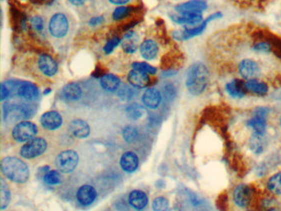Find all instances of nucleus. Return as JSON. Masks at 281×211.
Returning a JSON list of instances; mask_svg holds the SVG:
<instances>
[{"label":"nucleus","instance_id":"16","mask_svg":"<svg viewBox=\"0 0 281 211\" xmlns=\"http://www.w3.org/2000/svg\"><path fill=\"white\" fill-rule=\"evenodd\" d=\"M98 193L92 186L82 185L77 192L78 202L80 204L88 206L96 200Z\"/></svg>","mask_w":281,"mask_h":211},{"label":"nucleus","instance_id":"19","mask_svg":"<svg viewBox=\"0 0 281 211\" xmlns=\"http://www.w3.org/2000/svg\"><path fill=\"white\" fill-rule=\"evenodd\" d=\"M138 158L136 152L132 151H127L122 154L120 160V165L122 168L126 172L132 174L138 168Z\"/></svg>","mask_w":281,"mask_h":211},{"label":"nucleus","instance_id":"23","mask_svg":"<svg viewBox=\"0 0 281 211\" xmlns=\"http://www.w3.org/2000/svg\"><path fill=\"white\" fill-rule=\"evenodd\" d=\"M226 91L232 98H242L246 92L245 82L242 80H232L226 85Z\"/></svg>","mask_w":281,"mask_h":211},{"label":"nucleus","instance_id":"28","mask_svg":"<svg viewBox=\"0 0 281 211\" xmlns=\"http://www.w3.org/2000/svg\"><path fill=\"white\" fill-rule=\"evenodd\" d=\"M0 208L1 210L6 209L11 200V193L4 179L0 181Z\"/></svg>","mask_w":281,"mask_h":211},{"label":"nucleus","instance_id":"8","mask_svg":"<svg viewBox=\"0 0 281 211\" xmlns=\"http://www.w3.org/2000/svg\"><path fill=\"white\" fill-rule=\"evenodd\" d=\"M38 134V126L33 122L24 120L18 122L12 129V136L18 142H28Z\"/></svg>","mask_w":281,"mask_h":211},{"label":"nucleus","instance_id":"45","mask_svg":"<svg viewBox=\"0 0 281 211\" xmlns=\"http://www.w3.org/2000/svg\"><path fill=\"white\" fill-rule=\"evenodd\" d=\"M102 22H104V18L102 16H96V18H92L89 21V24L91 26H98L99 24H101Z\"/></svg>","mask_w":281,"mask_h":211},{"label":"nucleus","instance_id":"41","mask_svg":"<svg viewBox=\"0 0 281 211\" xmlns=\"http://www.w3.org/2000/svg\"><path fill=\"white\" fill-rule=\"evenodd\" d=\"M120 39L119 38H114L108 40V43L104 46V50L106 54H110L115 50L116 47L118 46L120 43Z\"/></svg>","mask_w":281,"mask_h":211},{"label":"nucleus","instance_id":"35","mask_svg":"<svg viewBox=\"0 0 281 211\" xmlns=\"http://www.w3.org/2000/svg\"><path fill=\"white\" fill-rule=\"evenodd\" d=\"M118 95L123 101H128V100L133 98L134 96V91L132 87H130L128 85H122L118 88Z\"/></svg>","mask_w":281,"mask_h":211},{"label":"nucleus","instance_id":"34","mask_svg":"<svg viewBox=\"0 0 281 211\" xmlns=\"http://www.w3.org/2000/svg\"><path fill=\"white\" fill-rule=\"evenodd\" d=\"M152 208L154 211H168V200L164 196L156 197L152 202Z\"/></svg>","mask_w":281,"mask_h":211},{"label":"nucleus","instance_id":"9","mask_svg":"<svg viewBox=\"0 0 281 211\" xmlns=\"http://www.w3.org/2000/svg\"><path fill=\"white\" fill-rule=\"evenodd\" d=\"M268 109L263 106L256 108L253 113V118L248 120V126L251 127L255 134L264 136L266 132V118Z\"/></svg>","mask_w":281,"mask_h":211},{"label":"nucleus","instance_id":"36","mask_svg":"<svg viewBox=\"0 0 281 211\" xmlns=\"http://www.w3.org/2000/svg\"><path fill=\"white\" fill-rule=\"evenodd\" d=\"M132 68L133 70L141 71V72L148 74H155L157 72V68L146 62H134L132 64Z\"/></svg>","mask_w":281,"mask_h":211},{"label":"nucleus","instance_id":"2","mask_svg":"<svg viewBox=\"0 0 281 211\" xmlns=\"http://www.w3.org/2000/svg\"><path fill=\"white\" fill-rule=\"evenodd\" d=\"M208 82V71L202 62H196L190 66L188 72L186 85L192 95H200L206 88Z\"/></svg>","mask_w":281,"mask_h":211},{"label":"nucleus","instance_id":"5","mask_svg":"<svg viewBox=\"0 0 281 211\" xmlns=\"http://www.w3.org/2000/svg\"><path fill=\"white\" fill-rule=\"evenodd\" d=\"M4 110L5 120L8 123L24 122L30 118L33 113L30 106L16 102H8L5 104Z\"/></svg>","mask_w":281,"mask_h":211},{"label":"nucleus","instance_id":"47","mask_svg":"<svg viewBox=\"0 0 281 211\" xmlns=\"http://www.w3.org/2000/svg\"><path fill=\"white\" fill-rule=\"evenodd\" d=\"M68 2H70L71 4L74 5V6H80L84 4L87 0H68Z\"/></svg>","mask_w":281,"mask_h":211},{"label":"nucleus","instance_id":"24","mask_svg":"<svg viewBox=\"0 0 281 211\" xmlns=\"http://www.w3.org/2000/svg\"><path fill=\"white\" fill-rule=\"evenodd\" d=\"M61 94L67 101H78L82 98V90L80 85L71 82L64 87Z\"/></svg>","mask_w":281,"mask_h":211},{"label":"nucleus","instance_id":"46","mask_svg":"<svg viewBox=\"0 0 281 211\" xmlns=\"http://www.w3.org/2000/svg\"><path fill=\"white\" fill-rule=\"evenodd\" d=\"M109 1L116 5H124L130 2V0H109Z\"/></svg>","mask_w":281,"mask_h":211},{"label":"nucleus","instance_id":"31","mask_svg":"<svg viewBox=\"0 0 281 211\" xmlns=\"http://www.w3.org/2000/svg\"><path fill=\"white\" fill-rule=\"evenodd\" d=\"M124 39L126 40H124V43L122 44L124 52H126L128 54H133L137 50V48H138V45H137L136 38H134V33L132 32L127 33L124 35Z\"/></svg>","mask_w":281,"mask_h":211},{"label":"nucleus","instance_id":"20","mask_svg":"<svg viewBox=\"0 0 281 211\" xmlns=\"http://www.w3.org/2000/svg\"><path fill=\"white\" fill-rule=\"evenodd\" d=\"M129 203L136 210H143L148 203V198L143 190H134L130 193Z\"/></svg>","mask_w":281,"mask_h":211},{"label":"nucleus","instance_id":"26","mask_svg":"<svg viewBox=\"0 0 281 211\" xmlns=\"http://www.w3.org/2000/svg\"><path fill=\"white\" fill-rule=\"evenodd\" d=\"M100 84L105 91L112 92L118 90L120 86V82L119 78L112 74H108L100 78Z\"/></svg>","mask_w":281,"mask_h":211},{"label":"nucleus","instance_id":"15","mask_svg":"<svg viewBox=\"0 0 281 211\" xmlns=\"http://www.w3.org/2000/svg\"><path fill=\"white\" fill-rule=\"evenodd\" d=\"M251 189L246 184L238 186L234 192V202L240 208H246L251 202Z\"/></svg>","mask_w":281,"mask_h":211},{"label":"nucleus","instance_id":"4","mask_svg":"<svg viewBox=\"0 0 281 211\" xmlns=\"http://www.w3.org/2000/svg\"><path fill=\"white\" fill-rule=\"evenodd\" d=\"M47 28L52 38L60 40L66 38L70 32V21L64 12H54L50 18Z\"/></svg>","mask_w":281,"mask_h":211},{"label":"nucleus","instance_id":"33","mask_svg":"<svg viewBox=\"0 0 281 211\" xmlns=\"http://www.w3.org/2000/svg\"><path fill=\"white\" fill-rule=\"evenodd\" d=\"M122 136L126 142L132 144L138 140V132L136 127L128 126L124 127L122 130Z\"/></svg>","mask_w":281,"mask_h":211},{"label":"nucleus","instance_id":"44","mask_svg":"<svg viewBox=\"0 0 281 211\" xmlns=\"http://www.w3.org/2000/svg\"><path fill=\"white\" fill-rule=\"evenodd\" d=\"M254 49L258 52H270V46L269 44L267 43H259V44H256V45L254 46Z\"/></svg>","mask_w":281,"mask_h":211},{"label":"nucleus","instance_id":"25","mask_svg":"<svg viewBox=\"0 0 281 211\" xmlns=\"http://www.w3.org/2000/svg\"><path fill=\"white\" fill-rule=\"evenodd\" d=\"M174 21L179 24H185L190 26H196L202 22L203 16L202 14H185L172 16Z\"/></svg>","mask_w":281,"mask_h":211},{"label":"nucleus","instance_id":"39","mask_svg":"<svg viewBox=\"0 0 281 211\" xmlns=\"http://www.w3.org/2000/svg\"><path fill=\"white\" fill-rule=\"evenodd\" d=\"M132 12V8L126 7V6H120L114 10L112 14V18L115 21H120L122 19L126 18Z\"/></svg>","mask_w":281,"mask_h":211},{"label":"nucleus","instance_id":"40","mask_svg":"<svg viewBox=\"0 0 281 211\" xmlns=\"http://www.w3.org/2000/svg\"><path fill=\"white\" fill-rule=\"evenodd\" d=\"M30 24L33 28L35 29L38 33H40V34L44 33L46 26H44V20L40 16H33L32 18L30 19Z\"/></svg>","mask_w":281,"mask_h":211},{"label":"nucleus","instance_id":"11","mask_svg":"<svg viewBox=\"0 0 281 211\" xmlns=\"http://www.w3.org/2000/svg\"><path fill=\"white\" fill-rule=\"evenodd\" d=\"M222 18V14L221 12H216L214 14L207 18L204 21L202 22V24L196 25V26L190 28L185 29L182 32H179L178 34V39H182V40H188L190 38H194L196 36L200 35L204 32V29L206 28L207 24L210 22L216 20V19L220 18Z\"/></svg>","mask_w":281,"mask_h":211},{"label":"nucleus","instance_id":"30","mask_svg":"<svg viewBox=\"0 0 281 211\" xmlns=\"http://www.w3.org/2000/svg\"><path fill=\"white\" fill-rule=\"evenodd\" d=\"M249 144H250V148H251L252 150L256 154L262 152L266 146L264 136L254 133V134L252 136Z\"/></svg>","mask_w":281,"mask_h":211},{"label":"nucleus","instance_id":"21","mask_svg":"<svg viewBox=\"0 0 281 211\" xmlns=\"http://www.w3.org/2000/svg\"><path fill=\"white\" fill-rule=\"evenodd\" d=\"M128 81L132 87L144 88L150 85V78L148 74L133 70L128 74Z\"/></svg>","mask_w":281,"mask_h":211},{"label":"nucleus","instance_id":"12","mask_svg":"<svg viewBox=\"0 0 281 211\" xmlns=\"http://www.w3.org/2000/svg\"><path fill=\"white\" fill-rule=\"evenodd\" d=\"M238 71L242 77L245 80H255L260 73V67L256 61L245 59L239 64Z\"/></svg>","mask_w":281,"mask_h":211},{"label":"nucleus","instance_id":"48","mask_svg":"<svg viewBox=\"0 0 281 211\" xmlns=\"http://www.w3.org/2000/svg\"><path fill=\"white\" fill-rule=\"evenodd\" d=\"M280 127H281V116H280Z\"/></svg>","mask_w":281,"mask_h":211},{"label":"nucleus","instance_id":"42","mask_svg":"<svg viewBox=\"0 0 281 211\" xmlns=\"http://www.w3.org/2000/svg\"><path fill=\"white\" fill-rule=\"evenodd\" d=\"M164 95L168 98H172L174 95H175V90L172 85L168 84L164 87Z\"/></svg>","mask_w":281,"mask_h":211},{"label":"nucleus","instance_id":"32","mask_svg":"<svg viewBox=\"0 0 281 211\" xmlns=\"http://www.w3.org/2000/svg\"><path fill=\"white\" fill-rule=\"evenodd\" d=\"M267 186L272 193L281 195V172L274 174L267 182Z\"/></svg>","mask_w":281,"mask_h":211},{"label":"nucleus","instance_id":"7","mask_svg":"<svg viewBox=\"0 0 281 211\" xmlns=\"http://www.w3.org/2000/svg\"><path fill=\"white\" fill-rule=\"evenodd\" d=\"M78 155L72 150H64L58 154L56 160V165L59 171L64 174H70L74 171L78 164Z\"/></svg>","mask_w":281,"mask_h":211},{"label":"nucleus","instance_id":"27","mask_svg":"<svg viewBox=\"0 0 281 211\" xmlns=\"http://www.w3.org/2000/svg\"><path fill=\"white\" fill-rule=\"evenodd\" d=\"M245 86H246L248 91L252 92L253 94H258V95H260V96L266 95L268 92V86H267L266 84L259 81L256 78L248 80L245 82Z\"/></svg>","mask_w":281,"mask_h":211},{"label":"nucleus","instance_id":"43","mask_svg":"<svg viewBox=\"0 0 281 211\" xmlns=\"http://www.w3.org/2000/svg\"><path fill=\"white\" fill-rule=\"evenodd\" d=\"M10 96H11V94H10V90L4 84H2L1 85V101L4 102L7 100Z\"/></svg>","mask_w":281,"mask_h":211},{"label":"nucleus","instance_id":"37","mask_svg":"<svg viewBox=\"0 0 281 211\" xmlns=\"http://www.w3.org/2000/svg\"><path fill=\"white\" fill-rule=\"evenodd\" d=\"M44 181L48 185H57L60 183L61 175L58 171L50 170L44 174Z\"/></svg>","mask_w":281,"mask_h":211},{"label":"nucleus","instance_id":"18","mask_svg":"<svg viewBox=\"0 0 281 211\" xmlns=\"http://www.w3.org/2000/svg\"><path fill=\"white\" fill-rule=\"evenodd\" d=\"M70 132L78 138H85L88 137L91 129L88 123L82 119H74L70 124Z\"/></svg>","mask_w":281,"mask_h":211},{"label":"nucleus","instance_id":"49","mask_svg":"<svg viewBox=\"0 0 281 211\" xmlns=\"http://www.w3.org/2000/svg\"><path fill=\"white\" fill-rule=\"evenodd\" d=\"M246 211H252V210H246Z\"/></svg>","mask_w":281,"mask_h":211},{"label":"nucleus","instance_id":"6","mask_svg":"<svg viewBox=\"0 0 281 211\" xmlns=\"http://www.w3.org/2000/svg\"><path fill=\"white\" fill-rule=\"evenodd\" d=\"M48 144L44 138L34 137L28 141L20 150V155L26 160H32L43 154L46 150Z\"/></svg>","mask_w":281,"mask_h":211},{"label":"nucleus","instance_id":"22","mask_svg":"<svg viewBox=\"0 0 281 211\" xmlns=\"http://www.w3.org/2000/svg\"><path fill=\"white\" fill-rule=\"evenodd\" d=\"M158 46L154 40H146L140 45V52L144 59L147 60H154L158 54Z\"/></svg>","mask_w":281,"mask_h":211},{"label":"nucleus","instance_id":"38","mask_svg":"<svg viewBox=\"0 0 281 211\" xmlns=\"http://www.w3.org/2000/svg\"><path fill=\"white\" fill-rule=\"evenodd\" d=\"M263 210L265 211H281L280 204L274 198H266L262 202Z\"/></svg>","mask_w":281,"mask_h":211},{"label":"nucleus","instance_id":"29","mask_svg":"<svg viewBox=\"0 0 281 211\" xmlns=\"http://www.w3.org/2000/svg\"><path fill=\"white\" fill-rule=\"evenodd\" d=\"M146 113L143 106L138 104H132L126 108V114L128 118L132 120H136L140 119Z\"/></svg>","mask_w":281,"mask_h":211},{"label":"nucleus","instance_id":"13","mask_svg":"<svg viewBox=\"0 0 281 211\" xmlns=\"http://www.w3.org/2000/svg\"><path fill=\"white\" fill-rule=\"evenodd\" d=\"M40 124L47 130H56L63 124V118L56 110H50L44 112L40 116Z\"/></svg>","mask_w":281,"mask_h":211},{"label":"nucleus","instance_id":"17","mask_svg":"<svg viewBox=\"0 0 281 211\" xmlns=\"http://www.w3.org/2000/svg\"><path fill=\"white\" fill-rule=\"evenodd\" d=\"M144 106L150 109H157L162 102V95L157 88H150L142 96Z\"/></svg>","mask_w":281,"mask_h":211},{"label":"nucleus","instance_id":"3","mask_svg":"<svg viewBox=\"0 0 281 211\" xmlns=\"http://www.w3.org/2000/svg\"><path fill=\"white\" fill-rule=\"evenodd\" d=\"M4 84L10 90L11 95L19 96L26 101H36L40 98V90L32 82L10 80L5 82Z\"/></svg>","mask_w":281,"mask_h":211},{"label":"nucleus","instance_id":"10","mask_svg":"<svg viewBox=\"0 0 281 211\" xmlns=\"http://www.w3.org/2000/svg\"><path fill=\"white\" fill-rule=\"evenodd\" d=\"M36 68L43 76L52 77L58 72V64L50 54H42L36 59Z\"/></svg>","mask_w":281,"mask_h":211},{"label":"nucleus","instance_id":"14","mask_svg":"<svg viewBox=\"0 0 281 211\" xmlns=\"http://www.w3.org/2000/svg\"><path fill=\"white\" fill-rule=\"evenodd\" d=\"M208 8L204 0H190L178 5L176 10L180 14H202Z\"/></svg>","mask_w":281,"mask_h":211},{"label":"nucleus","instance_id":"1","mask_svg":"<svg viewBox=\"0 0 281 211\" xmlns=\"http://www.w3.org/2000/svg\"><path fill=\"white\" fill-rule=\"evenodd\" d=\"M1 171L4 176L14 182L22 184L28 181V166L20 158L8 156L1 161Z\"/></svg>","mask_w":281,"mask_h":211}]
</instances>
